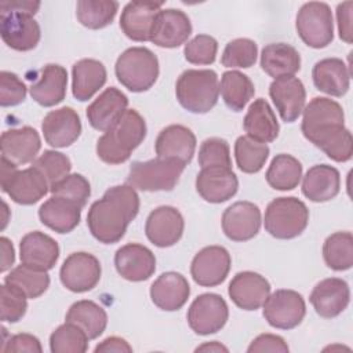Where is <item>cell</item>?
Segmentation results:
<instances>
[{
	"mask_svg": "<svg viewBox=\"0 0 353 353\" xmlns=\"http://www.w3.org/2000/svg\"><path fill=\"white\" fill-rule=\"evenodd\" d=\"M302 113L301 130L309 142L336 163L352 159L353 138L345 127V113L336 101L316 97L303 108Z\"/></svg>",
	"mask_w": 353,
	"mask_h": 353,
	"instance_id": "obj_1",
	"label": "cell"
},
{
	"mask_svg": "<svg viewBox=\"0 0 353 353\" xmlns=\"http://www.w3.org/2000/svg\"><path fill=\"white\" fill-rule=\"evenodd\" d=\"M138 211L139 196L132 186H112L103 193L102 199L91 204L87 214V226L99 243L114 244L123 239Z\"/></svg>",
	"mask_w": 353,
	"mask_h": 353,
	"instance_id": "obj_2",
	"label": "cell"
},
{
	"mask_svg": "<svg viewBox=\"0 0 353 353\" xmlns=\"http://www.w3.org/2000/svg\"><path fill=\"white\" fill-rule=\"evenodd\" d=\"M146 137L145 119L135 110L127 109L97 141V154L106 164H121Z\"/></svg>",
	"mask_w": 353,
	"mask_h": 353,
	"instance_id": "obj_3",
	"label": "cell"
},
{
	"mask_svg": "<svg viewBox=\"0 0 353 353\" xmlns=\"http://www.w3.org/2000/svg\"><path fill=\"white\" fill-rule=\"evenodd\" d=\"M179 105L190 113H208L218 102L219 81L215 70L188 69L181 73L175 84Z\"/></svg>",
	"mask_w": 353,
	"mask_h": 353,
	"instance_id": "obj_4",
	"label": "cell"
},
{
	"mask_svg": "<svg viewBox=\"0 0 353 353\" xmlns=\"http://www.w3.org/2000/svg\"><path fill=\"white\" fill-rule=\"evenodd\" d=\"M159 72V59L146 47L127 48L114 65L119 83L131 92L148 91L156 83Z\"/></svg>",
	"mask_w": 353,
	"mask_h": 353,
	"instance_id": "obj_5",
	"label": "cell"
},
{
	"mask_svg": "<svg viewBox=\"0 0 353 353\" xmlns=\"http://www.w3.org/2000/svg\"><path fill=\"white\" fill-rule=\"evenodd\" d=\"M309 223V210L306 204L294 197H277L272 200L265 211V230L274 239H295Z\"/></svg>",
	"mask_w": 353,
	"mask_h": 353,
	"instance_id": "obj_6",
	"label": "cell"
},
{
	"mask_svg": "<svg viewBox=\"0 0 353 353\" xmlns=\"http://www.w3.org/2000/svg\"><path fill=\"white\" fill-rule=\"evenodd\" d=\"M1 190L10 199L22 205H32L40 201L48 192L50 183L40 170L29 167L18 170V165L1 157Z\"/></svg>",
	"mask_w": 353,
	"mask_h": 353,
	"instance_id": "obj_7",
	"label": "cell"
},
{
	"mask_svg": "<svg viewBox=\"0 0 353 353\" xmlns=\"http://www.w3.org/2000/svg\"><path fill=\"white\" fill-rule=\"evenodd\" d=\"M186 164L176 159H152L134 161L130 167L127 183L143 192H170L175 188Z\"/></svg>",
	"mask_w": 353,
	"mask_h": 353,
	"instance_id": "obj_8",
	"label": "cell"
},
{
	"mask_svg": "<svg viewBox=\"0 0 353 353\" xmlns=\"http://www.w3.org/2000/svg\"><path fill=\"white\" fill-rule=\"evenodd\" d=\"M295 28L301 40L312 48H324L334 40L332 12L327 3H305L298 14Z\"/></svg>",
	"mask_w": 353,
	"mask_h": 353,
	"instance_id": "obj_9",
	"label": "cell"
},
{
	"mask_svg": "<svg viewBox=\"0 0 353 353\" xmlns=\"http://www.w3.org/2000/svg\"><path fill=\"white\" fill-rule=\"evenodd\" d=\"M262 306L268 324L279 330L298 327L306 314L305 299L294 290H276L273 294H269Z\"/></svg>",
	"mask_w": 353,
	"mask_h": 353,
	"instance_id": "obj_10",
	"label": "cell"
},
{
	"mask_svg": "<svg viewBox=\"0 0 353 353\" xmlns=\"http://www.w3.org/2000/svg\"><path fill=\"white\" fill-rule=\"evenodd\" d=\"M186 319L189 327L197 335H211L225 327L229 319V307L221 295L205 292L190 303Z\"/></svg>",
	"mask_w": 353,
	"mask_h": 353,
	"instance_id": "obj_11",
	"label": "cell"
},
{
	"mask_svg": "<svg viewBox=\"0 0 353 353\" xmlns=\"http://www.w3.org/2000/svg\"><path fill=\"white\" fill-rule=\"evenodd\" d=\"M101 263L90 252H73L62 263L59 279L63 287L72 292H87L101 280Z\"/></svg>",
	"mask_w": 353,
	"mask_h": 353,
	"instance_id": "obj_12",
	"label": "cell"
},
{
	"mask_svg": "<svg viewBox=\"0 0 353 353\" xmlns=\"http://www.w3.org/2000/svg\"><path fill=\"white\" fill-rule=\"evenodd\" d=\"M232 258L222 245H208L200 250L190 265V274L201 287H216L222 284L230 270Z\"/></svg>",
	"mask_w": 353,
	"mask_h": 353,
	"instance_id": "obj_13",
	"label": "cell"
},
{
	"mask_svg": "<svg viewBox=\"0 0 353 353\" xmlns=\"http://www.w3.org/2000/svg\"><path fill=\"white\" fill-rule=\"evenodd\" d=\"M185 229V221L179 210L172 205H160L146 218L145 234L148 240L160 248L175 245Z\"/></svg>",
	"mask_w": 353,
	"mask_h": 353,
	"instance_id": "obj_14",
	"label": "cell"
},
{
	"mask_svg": "<svg viewBox=\"0 0 353 353\" xmlns=\"http://www.w3.org/2000/svg\"><path fill=\"white\" fill-rule=\"evenodd\" d=\"M262 223L261 210L251 201H236L222 214V230L232 241H248L254 239Z\"/></svg>",
	"mask_w": 353,
	"mask_h": 353,
	"instance_id": "obj_15",
	"label": "cell"
},
{
	"mask_svg": "<svg viewBox=\"0 0 353 353\" xmlns=\"http://www.w3.org/2000/svg\"><path fill=\"white\" fill-rule=\"evenodd\" d=\"M0 36L10 48L30 51L39 44L41 30L33 15L0 12Z\"/></svg>",
	"mask_w": 353,
	"mask_h": 353,
	"instance_id": "obj_16",
	"label": "cell"
},
{
	"mask_svg": "<svg viewBox=\"0 0 353 353\" xmlns=\"http://www.w3.org/2000/svg\"><path fill=\"white\" fill-rule=\"evenodd\" d=\"M164 1H130L120 17V29L132 41H150L152 30Z\"/></svg>",
	"mask_w": 353,
	"mask_h": 353,
	"instance_id": "obj_17",
	"label": "cell"
},
{
	"mask_svg": "<svg viewBox=\"0 0 353 353\" xmlns=\"http://www.w3.org/2000/svg\"><path fill=\"white\" fill-rule=\"evenodd\" d=\"M44 141L52 148H68L77 141L81 134V121L79 113L63 106L48 112L41 123Z\"/></svg>",
	"mask_w": 353,
	"mask_h": 353,
	"instance_id": "obj_18",
	"label": "cell"
},
{
	"mask_svg": "<svg viewBox=\"0 0 353 353\" xmlns=\"http://www.w3.org/2000/svg\"><path fill=\"white\" fill-rule=\"evenodd\" d=\"M269 95L285 123H294L305 108L306 91L303 83L295 76L274 79L269 85Z\"/></svg>",
	"mask_w": 353,
	"mask_h": 353,
	"instance_id": "obj_19",
	"label": "cell"
},
{
	"mask_svg": "<svg viewBox=\"0 0 353 353\" xmlns=\"http://www.w3.org/2000/svg\"><path fill=\"white\" fill-rule=\"evenodd\" d=\"M114 266L123 279L139 283L150 279L156 272V256L148 247L128 243L116 251Z\"/></svg>",
	"mask_w": 353,
	"mask_h": 353,
	"instance_id": "obj_20",
	"label": "cell"
},
{
	"mask_svg": "<svg viewBox=\"0 0 353 353\" xmlns=\"http://www.w3.org/2000/svg\"><path fill=\"white\" fill-rule=\"evenodd\" d=\"M228 294L232 302L243 310L259 309L270 294V283L259 273L239 272L229 283Z\"/></svg>",
	"mask_w": 353,
	"mask_h": 353,
	"instance_id": "obj_21",
	"label": "cell"
},
{
	"mask_svg": "<svg viewBox=\"0 0 353 353\" xmlns=\"http://www.w3.org/2000/svg\"><path fill=\"white\" fill-rule=\"evenodd\" d=\"M239 189V179L229 167H205L196 176V190L203 200L219 204L232 199Z\"/></svg>",
	"mask_w": 353,
	"mask_h": 353,
	"instance_id": "obj_22",
	"label": "cell"
},
{
	"mask_svg": "<svg viewBox=\"0 0 353 353\" xmlns=\"http://www.w3.org/2000/svg\"><path fill=\"white\" fill-rule=\"evenodd\" d=\"M309 302L316 313L324 319L339 316L350 302L349 284L339 277H328L314 285Z\"/></svg>",
	"mask_w": 353,
	"mask_h": 353,
	"instance_id": "obj_23",
	"label": "cell"
},
{
	"mask_svg": "<svg viewBox=\"0 0 353 353\" xmlns=\"http://www.w3.org/2000/svg\"><path fill=\"white\" fill-rule=\"evenodd\" d=\"M192 34L189 17L175 8L161 10L156 18L150 41L161 48H176Z\"/></svg>",
	"mask_w": 353,
	"mask_h": 353,
	"instance_id": "obj_24",
	"label": "cell"
},
{
	"mask_svg": "<svg viewBox=\"0 0 353 353\" xmlns=\"http://www.w3.org/2000/svg\"><path fill=\"white\" fill-rule=\"evenodd\" d=\"M0 148L1 157L17 165H22L36 160L41 148V139L34 128L25 125L4 131L0 138Z\"/></svg>",
	"mask_w": 353,
	"mask_h": 353,
	"instance_id": "obj_25",
	"label": "cell"
},
{
	"mask_svg": "<svg viewBox=\"0 0 353 353\" xmlns=\"http://www.w3.org/2000/svg\"><path fill=\"white\" fill-rule=\"evenodd\" d=\"M19 258L30 268L48 272L58 262L59 245L43 232H29L19 241Z\"/></svg>",
	"mask_w": 353,
	"mask_h": 353,
	"instance_id": "obj_26",
	"label": "cell"
},
{
	"mask_svg": "<svg viewBox=\"0 0 353 353\" xmlns=\"http://www.w3.org/2000/svg\"><path fill=\"white\" fill-rule=\"evenodd\" d=\"M196 150L193 131L181 124H171L163 128L154 142V152L160 159H176L189 164Z\"/></svg>",
	"mask_w": 353,
	"mask_h": 353,
	"instance_id": "obj_27",
	"label": "cell"
},
{
	"mask_svg": "<svg viewBox=\"0 0 353 353\" xmlns=\"http://www.w3.org/2000/svg\"><path fill=\"white\" fill-rule=\"evenodd\" d=\"M190 295V285L185 276L176 272L161 273L150 285V299L161 310H179Z\"/></svg>",
	"mask_w": 353,
	"mask_h": 353,
	"instance_id": "obj_28",
	"label": "cell"
},
{
	"mask_svg": "<svg viewBox=\"0 0 353 353\" xmlns=\"http://www.w3.org/2000/svg\"><path fill=\"white\" fill-rule=\"evenodd\" d=\"M68 72L57 63L46 65L39 79L32 83L29 91L33 101L44 108H51L61 103L66 97Z\"/></svg>",
	"mask_w": 353,
	"mask_h": 353,
	"instance_id": "obj_29",
	"label": "cell"
},
{
	"mask_svg": "<svg viewBox=\"0 0 353 353\" xmlns=\"http://www.w3.org/2000/svg\"><path fill=\"white\" fill-rule=\"evenodd\" d=\"M127 95L116 87H109L88 105L85 114L92 128L106 131L127 110Z\"/></svg>",
	"mask_w": 353,
	"mask_h": 353,
	"instance_id": "obj_30",
	"label": "cell"
},
{
	"mask_svg": "<svg viewBox=\"0 0 353 353\" xmlns=\"http://www.w3.org/2000/svg\"><path fill=\"white\" fill-rule=\"evenodd\" d=\"M341 189L339 171L328 164H316L307 170L302 179V193L314 203L332 200Z\"/></svg>",
	"mask_w": 353,
	"mask_h": 353,
	"instance_id": "obj_31",
	"label": "cell"
},
{
	"mask_svg": "<svg viewBox=\"0 0 353 353\" xmlns=\"http://www.w3.org/2000/svg\"><path fill=\"white\" fill-rule=\"evenodd\" d=\"M314 87L331 97H342L350 87V72L339 58H324L312 69Z\"/></svg>",
	"mask_w": 353,
	"mask_h": 353,
	"instance_id": "obj_32",
	"label": "cell"
},
{
	"mask_svg": "<svg viewBox=\"0 0 353 353\" xmlns=\"http://www.w3.org/2000/svg\"><path fill=\"white\" fill-rule=\"evenodd\" d=\"M40 222L48 229L65 234L72 232L80 222L81 208L63 197L51 196L39 208Z\"/></svg>",
	"mask_w": 353,
	"mask_h": 353,
	"instance_id": "obj_33",
	"label": "cell"
},
{
	"mask_svg": "<svg viewBox=\"0 0 353 353\" xmlns=\"http://www.w3.org/2000/svg\"><path fill=\"white\" fill-rule=\"evenodd\" d=\"M243 128L247 137L262 143L273 142L280 131L276 114L263 98H258L250 105L243 120Z\"/></svg>",
	"mask_w": 353,
	"mask_h": 353,
	"instance_id": "obj_34",
	"label": "cell"
},
{
	"mask_svg": "<svg viewBox=\"0 0 353 353\" xmlns=\"http://www.w3.org/2000/svg\"><path fill=\"white\" fill-rule=\"evenodd\" d=\"M106 68L102 62L91 58L77 61L72 68V94L80 101H88L106 83Z\"/></svg>",
	"mask_w": 353,
	"mask_h": 353,
	"instance_id": "obj_35",
	"label": "cell"
},
{
	"mask_svg": "<svg viewBox=\"0 0 353 353\" xmlns=\"http://www.w3.org/2000/svg\"><path fill=\"white\" fill-rule=\"evenodd\" d=\"M261 68L274 79L294 76L301 69V55L287 43H272L262 48Z\"/></svg>",
	"mask_w": 353,
	"mask_h": 353,
	"instance_id": "obj_36",
	"label": "cell"
},
{
	"mask_svg": "<svg viewBox=\"0 0 353 353\" xmlns=\"http://www.w3.org/2000/svg\"><path fill=\"white\" fill-rule=\"evenodd\" d=\"M65 321L79 325L91 341L97 339L106 330L108 314L105 309L94 301L81 299L69 307Z\"/></svg>",
	"mask_w": 353,
	"mask_h": 353,
	"instance_id": "obj_37",
	"label": "cell"
},
{
	"mask_svg": "<svg viewBox=\"0 0 353 353\" xmlns=\"http://www.w3.org/2000/svg\"><path fill=\"white\" fill-rule=\"evenodd\" d=\"M219 91L230 110L241 112L254 97L255 87L247 74L239 70H228L221 77Z\"/></svg>",
	"mask_w": 353,
	"mask_h": 353,
	"instance_id": "obj_38",
	"label": "cell"
},
{
	"mask_svg": "<svg viewBox=\"0 0 353 353\" xmlns=\"http://www.w3.org/2000/svg\"><path fill=\"white\" fill-rule=\"evenodd\" d=\"M265 176L270 188L281 192L292 190L301 182L302 164L294 156L280 153L272 159Z\"/></svg>",
	"mask_w": 353,
	"mask_h": 353,
	"instance_id": "obj_39",
	"label": "cell"
},
{
	"mask_svg": "<svg viewBox=\"0 0 353 353\" xmlns=\"http://www.w3.org/2000/svg\"><path fill=\"white\" fill-rule=\"evenodd\" d=\"M325 265L336 272L349 270L353 266V236L350 232H335L323 244Z\"/></svg>",
	"mask_w": 353,
	"mask_h": 353,
	"instance_id": "obj_40",
	"label": "cell"
},
{
	"mask_svg": "<svg viewBox=\"0 0 353 353\" xmlns=\"http://www.w3.org/2000/svg\"><path fill=\"white\" fill-rule=\"evenodd\" d=\"M117 10L119 3L113 0H80L76 4V17L83 26L97 30L110 25Z\"/></svg>",
	"mask_w": 353,
	"mask_h": 353,
	"instance_id": "obj_41",
	"label": "cell"
},
{
	"mask_svg": "<svg viewBox=\"0 0 353 353\" xmlns=\"http://www.w3.org/2000/svg\"><path fill=\"white\" fill-rule=\"evenodd\" d=\"M4 283L17 287L29 299H34L47 291L50 285V276L46 270H39L21 263L11 269V272L4 277Z\"/></svg>",
	"mask_w": 353,
	"mask_h": 353,
	"instance_id": "obj_42",
	"label": "cell"
},
{
	"mask_svg": "<svg viewBox=\"0 0 353 353\" xmlns=\"http://www.w3.org/2000/svg\"><path fill=\"white\" fill-rule=\"evenodd\" d=\"M269 146L262 142H256L247 135H241L234 142V159L240 171L245 174L259 172L268 157Z\"/></svg>",
	"mask_w": 353,
	"mask_h": 353,
	"instance_id": "obj_43",
	"label": "cell"
},
{
	"mask_svg": "<svg viewBox=\"0 0 353 353\" xmlns=\"http://www.w3.org/2000/svg\"><path fill=\"white\" fill-rule=\"evenodd\" d=\"M87 334L76 324L65 321L50 335L52 353H84L88 349Z\"/></svg>",
	"mask_w": 353,
	"mask_h": 353,
	"instance_id": "obj_44",
	"label": "cell"
},
{
	"mask_svg": "<svg viewBox=\"0 0 353 353\" xmlns=\"http://www.w3.org/2000/svg\"><path fill=\"white\" fill-rule=\"evenodd\" d=\"M258 46L254 40L240 37L229 41L221 57V63L226 68H251L256 62Z\"/></svg>",
	"mask_w": 353,
	"mask_h": 353,
	"instance_id": "obj_45",
	"label": "cell"
},
{
	"mask_svg": "<svg viewBox=\"0 0 353 353\" xmlns=\"http://www.w3.org/2000/svg\"><path fill=\"white\" fill-rule=\"evenodd\" d=\"M50 193L52 196L68 199L83 208L91 196V186L87 178L81 174H69L59 182L54 183L50 188Z\"/></svg>",
	"mask_w": 353,
	"mask_h": 353,
	"instance_id": "obj_46",
	"label": "cell"
},
{
	"mask_svg": "<svg viewBox=\"0 0 353 353\" xmlns=\"http://www.w3.org/2000/svg\"><path fill=\"white\" fill-rule=\"evenodd\" d=\"M28 296L14 285L0 287V319L3 323H18L26 313Z\"/></svg>",
	"mask_w": 353,
	"mask_h": 353,
	"instance_id": "obj_47",
	"label": "cell"
},
{
	"mask_svg": "<svg viewBox=\"0 0 353 353\" xmlns=\"http://www.w3.org/2000/svg\"><path fill=\"white\" fill-rule=\"evenodd\" d=\"M32 165L43 172L50 183V188L63 179L66 175H69L72 170V163L69 157L57 150H44L33 161Z\"/></svg>",
	"mask_w": 353,
	"mask_h": 353,
	"instance_id": "obj_48",
	"label": "cell"
},
{
	"mask_svg": "<svg viewBox=\"0 0 353 353\" xmlns=\"http://www.w3.org/2000/svg\"><path fill=\"white\" fill-rule=\"evenodd\" d=\"M218 41L210 34H197L185 44L183 55L189 63L211 65L215 62Z\"/></svg>",
	"mask_w": 353,
	"mask_h": 353,
	"instance_id": "obj_49",
	"label": "cell"
},
{
	"mask_svg": "<svg viewBox=\"0 0 353 353\" xmlns=\"http://www.w3.org/2000/svg\"><path fill=\"white\" fill-rule=\"evenodd\" d=\"M199 165L205 167H229L232 168L230 148L229 143L222 138H207L203 141L199 149Z\"/></svg>",
	"mask_w": 353,
	"mask_h": 353,
	"instance_id": "obj_50",
	"label": "cell"
},
{
	"mask_svg": "<svg viewBox=\"0 0 353 353\" xmlns=\"http://www.w3.org/2000/svg\"><path fill=\"white\" fill-rule=\"evenodd\" d=\"M25 83L12 72H0V105L3 108L17 106L26 98Z\"/></svg>",
	"mask_w": 353,
	"mask_h": 353,
	"instance_id": "obj_51",
	"label": "cell"
},
{
	"mask_svg": "<svg viewBox=\"0 0 353 353\" xmlns=\"http://www.w3.org/2000/svg\"><path fill=\"white\" fill-rule=\"evenodd\" d=\"M0 350L3 353H11V352H30V353H40L43 352L41 343L37 336L32 334H15L10 336L8 341H4Z\"/></svg>",
	"mask_w": 353,
	"mask_h": 353,
	"instance_id": "obj_52",
	"label": "cell"
},
{
	"mask_svg": "<svg viewBox=\"0 0 353 353\" xmlns=\"http://www.w3.org/2000/svg\"><path fill=\"white\" fill-rule=\"evenodd\" d=\"M290 350L285 341L274 334H261L252 339L250 346L247 347L248 353H258V352H277V353H287Z\"/></svg>",
	"mask_w": 353,
	"mask_h": 353,
	"instance_id": "obj_53",
	"label": "cell"
},
{
	"mask_svg": "<svg viewBox=\"0 0 353 353\" xmlns=\"http://www.w3.org/2000/svg\"><path fill=\"white\" fill-rule=\"evenodd\" d=\"M352 1H345L336 7V19H338V33L339 37L350 44L352 43Z\"/></svg>",
	"mask_w": 353,
	"mask_h": 353,
	"instance_id": "obj_54",
	"label": "cell"
},
{
	"mask_svg": "<svg viewBox=\"0 0 353 353\" xmlns=\"http://www.w3.org/2000/svg\"><path fill=\"white\" fill-rule=\"evenodd\" d=\"M40 8V1L32 0H3L0 3V12H21L34 15Z\"/></svg>",
	"mask_w": 353,
	"mask_h": 353,
	"instance_id": "obj_55",
	"label": "cell"
},
{
	"mask_svg": "<svg viewBox=\"0 0 353 353\" xmlns=\"http://www.w3.org/2000/svg\"><path fill=\"white\" fill-rule=\"evenodd\" d=\"M95 353H99V352H117V353H131L132 352V347L131 345L120 338V336H108L105 338L101 343H98L94 349Z\"/></svg>",
	"mask_w": 353,
	"mask_h": 353,
	"instance_id": "obj_56",
	"label": "cell"
},
{
	"mask_svg": "<svg viewBox=\"0 0 353 353\" xmlns=\"http://www.w3.org/2000/svg\"><path fill=\"white\" fill-rule=\"evenodd\" d=\"M0 247H1V273L7 272L15 262V250L12 243L7 237H0Z\"/></svg>",
	"mask_w": 353,
	"mask_h": 353,
	"instance_id": "obj_57",
	"label": "cell"
},
{
	"mask_svg": "<svg viewBox=\"0 0 353 353\" xmlns=\"http://www.w3.org/2000/svg\"><path fill=\"white\" fill-rule=\"evenodd\" d=\"M194 350L196 352H229V349L226 346H223L222 343H219L216 341L205 342V343L197 346Z\"/></svg>",
	"mask_w": 353,
	"mask_h": 353,
	"instance_id": "obj_58",
	"label": "cell"
},
{
	"mask_svg": "<svg viewBox=\"0 0 353 353\" xmlns=\"http://www.w3.org/2000/svg\"><path fill=\"white\" fill-rule=\"evenodd\" d=\"M3 211H4V218H3L1 230L7 226V222H8V216H7V214H8V207H7V203H6V201H3Z\"/></svg>",
	"mask_w": 353,
	"mask_h": 353,
	"instance_id": "obj_59",
	"label": "cell"
}]
</instances>
